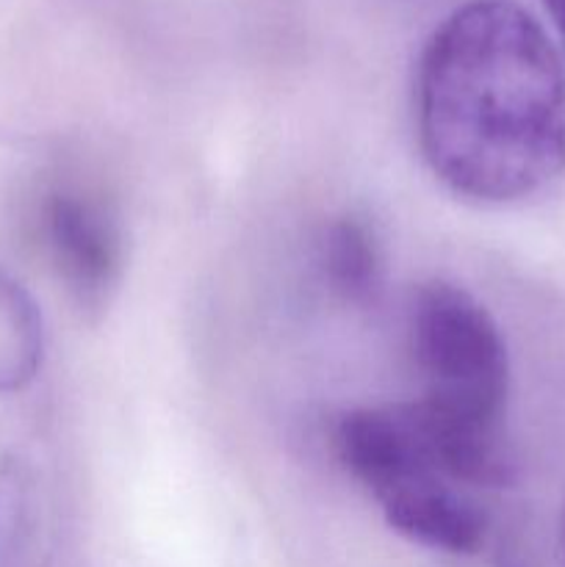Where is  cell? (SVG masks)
<instances>
[{"label":"cell","instance_id":"obj_4","mask_svg":"<svg viewBox=\"0 0 565 567\" xmlns=\"http://www.w3.org/2000/svg\"><path fill=\"white\" fill-rule=\"evenodd\" d=\"M386 524L410 543L446 554H476L487 535V515L446 476H419L377 498Z\"/></svg>","mask_w":565,"mask_h":567},{"label":"cell","instance_id":"obj_3","mask_svg":"<svg viewBox=\"0 0 565 567\" xmlns=\"http://www.w3.org/2000/svg\"><path fill=\"white\" fill-rule=\"evenodd\" d=\"M42 238L55 271L83 310H103L125 264V238L111 203L83 188H55L42 205Z\"/></svg>","mask_w":565,"mask_h":567},{"label":"cell","instance_id":"obj_8","mask_svg":"<svg viewBox=\"0 0 565 567\" xmlns=\"http://www.w3.org/2000/svg\"><path fill=\"white\" fill-rule=\"evenodd\" d=\"M559 546H563V554H565V504H563V513H559Z\"/></svg>","mask_w":565,"mask_h":567},{"label":"cell","instance_id":"obj_6","mask_svg":"<svg viewBox=\"0 0 565 567\" xmlns=\"http://www.w3.org/2000/svg\"><path fill=\"white\" fill-rule=\"evenodd\" d=\"M44 324L31 293L0 269V393L22 391L42 369Z\"/></svg>","mask_w":565,"mask_h":567},{"label":"cell","instance_id":"obj_5","mask_svg":"<svg viewBox=\"0 0 565 567\" xmlns=\"http://www.w3.org/2000/svg\"><path fill=\"white\" fill-rule=\"evenodd\" d=\"M321 269L325 280L341 299L366 305L382 288V247L369 219L343 214L327 225L321 236Z\"/></svg>","mask_w":565,"mask_h":567},{"label":"cell","instance_id":"obj_2","mask_svg":"<svg viewBox=\"0 0 565 567\" xmlns=\"http://www.w3.org/2000/svg\"><path fill=\"white\" fill-rule=\"evenodd\" d=\"M408 332L424 377L421 399L454 419L504 430L507 343L485 305L454 282H424L410 302Z\"/></svg>","mask_w":565,"mask_h":567},{"label":"cell","instance_id":"obj_7","mask_svg":"<svg viewBox=\"0 0 565 567\" xmlns=\"http://www.w3.org/2000/svg\"><path fill=\"white\" fill-rule=\"evenodd\" d=\"M541 3L543 9H546V14L552 17L554 28H557V33L565 42V0H541Z\"/></svg>","mask_w":565,"mask_h":567},{"label":"cell","instance_id":"obj_1","mask_svg":"<svg viewBox=\"0 0 565 567\" xmlns=\"http://www.w3.org/2000/svg\"><path fill=\"white\" fill-rule=\"evenodd\" d=\"M415 131L432 175L458 197L507 205L565 172V64L515 0H469L427 39Z\"/></svg>","mask_w":565,"mask_h":567}]
</instances>
